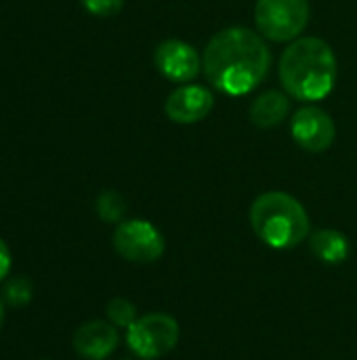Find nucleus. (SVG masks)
Wrapping results in <instances>:
<instances>
[{
	"instance_id": "obj_12",
	"label": "nucleus",
	"mask_w": 357,
	"mask_h": 360,
	"mask_svg": "<svg viewBox=\"0 0 357 360\" xmlns=\"http://www.w3.org/2000/svg\"><path fill=\"white\" fill-rule=\"evenodd\" d=\"M309 249L320 262H324L328 266L343 264L351 253L347 236L332 228H322V230L314 232L309 238Z\"/></svg>"
},
{
	"instance_id": "obj_6",
	"label": "nucleus",
	"mask_w": 357,
	"mask_h": 360,
	"mask_svg": "<svg viewBox=\"0 0 357 360\" xmlns=\"http://www.w3.org/2000/svg\"><path fill=\"white\" fill-rule=\"evenodd\" d=\"M116 253L130 264H154L164 255L166 240L147 219H126L114 230Z\"/></svg>"
},
{
	"instance_id": "obj_14",
	"label": "nucleus",
	"mask_w": 357,
	"mask_h": 360,
	"mask_svg": "<svg viewBox=\"0 0 357 360\" xmlns=\"http://www.w3.org/2000/svg\"><path fill=\"white\" fill-rule=\"evenodd\" d=\"M95 207H97V215L105 224H120L122 217L126 215V200L120 192H114V190L101 192Z\"/></svg>"
},
{
	"instance_id": "obj_2",
	"label": "nucleus",
	"mask_w": 357,
	"mask_h": 360,
	"mask_svg": "<svg viewBox=\"0 0 357 360\" xmlns=\"http://www.w3.org/2000/svg\"><path fill=\"white\" fill-rule=\"evenodd\" d=\"M278 74L288 97L297 101H320L332 93L339 68L335 51L326 40L303 36L286 46Z\"/></svg>"
},
{
	"instance_id": "obj_19",
	"label": "nucleus",
	"mask_w": 357,
	"mask_h": 360,
	"mask_svg": "<svg viewBox=\"0 0 357 360\" xmlns=\"http://www.w3.org/2000/svg\"><path fill=\"white\" fill-rule=\"evenodd\" d=\"M122 360H128V359H122Z\"/></svg>"
},
{
	"instance_id": "obj_13",
	"label": "nucleus",
	"mask_w": 357,
	"mask_h": 360,
	"mask_svg": "<svg viewBox=\"0 0 357 360\" xmlns=\"http://www.w3.org/2000/svg\"><path fill=\"white\" fill-rule=\"evenodd\" d=\"M2 302L11 308H23L32 302L34 285L27 276H11L2 283Z\"/></svg>"
},
{
	"instance_id": "obj_18",
	"label": "nucleus",
	"mask_w": 357,
	"mask_h": 360,
	"mask_svg": "<svg viewBox=\"0 0 357 360\" xmlns=\"http://www.w3.org/2000/svg\"><path fill=\"white\" fill-rule=\"evenodd\" d=\"M4 319H6V312H4V302H2V297H0V331H2V327H4Z\"/></svg>"
},
{
	"instance_id": "obj_1",
	"label": "nucleus",
	"mask_w": 357,
	"mask_h": 360,
	"mask_svg": "<svg viewBox=\"0 0 357 360\" xmlns=\"http://www.w3.org/2000/svg\"><path fill=\"white\" fill-rule=\"evenodd\" d=\"M271 51L265 38L248 27H225L217 32L202 55V72L217 91L246 95L267 78Z\"/></svg>"
},
{
	"instance_id": "obj_7",
	"label": "nucleus",
	"mask_w": 357,
	"mask_h": 360,
	"mask_svg": "<svg viewBox=\"0 0 357 360\" xmlns=\"http://www.w3.org/2000/svg\"><path fill=\"white\" fill-rule=\"evenodd\" d=\"M290 135L301 150L322 154L335 143L337 124L326 110L318 105H303L290 118Z\"/></svg>"
},
{
	"instance_id": "obj_9",
	"label": "nucleus",
	"mask_w": 357,
	"mask_h": 360,
	"mask_svg": "<svg viewBox=\"0 0 357 360\" xmlns=\"http://www.w3.org/2000/svg\"><path fill=\"white\" fill-rule=\"evenodd\" d=\"M215 108V95L200 84H181L164 101V114L177 124L202 122Z\"/></svg>"
},
{
	"instance_id": "obj_5",
	"label": "nucleus",
	"mask_w": 357,
	"mask_h": 360,
	"mask_svg": "<svg viewBox=\"0 0 357 360\" xmlns=\"http://www.w3.org/2000/svg\"><path fill=\"white\" fill-rule=\"evenodd\" d=\"M179 335V323L170 314L151 312L139 316L126 329V344L137 359L158 360L175 350Z\"/></svg>"
},
{
	"instance_id": "obj_15",
	"label": "nucleus",
	"mask_w": 357,
	"mask_h": 360,
	"mask_svg": "<svg viewBox=\"0 0 357 360\" xmlns=\"http://www.w3.org/2000/svg\"><path fill=\"white\" fill-rule=\"evenodd\" d=\"M105 314H107V321L118 329H128L139 319L137 306L126 297H112L105 306Z\"/></svg>"
},
{
	"instance_id": "obj_17",
	"label": "nucleus",
	"mask_w": 357,
	"mask_h": 360,
	"mask_svg": "<svg viewBox=\"0 0 357 360\" xmlns=\"http://www.w3.org/2000/svg\"><path fill=\"white\" fill-rule=\"evenodd\" d=\"M11 264H13L11 249H8V245L0 238V283L8 278V274H11Z\"/></svg>"
},
{
	"instance_id": "obj_11",
	"label": "nucleus",
	"mask_w": 357,
	"mask_h": 360,
	"mask_svg": "<svg viewBox=\"0 0 357 360\" xmlns=\"http://www.w3.org/2000/svg\"><path fill=\"white\" fill-rule=\"evenodd\" d=\"M290 112V99L282 91H265L252 99L248 108L250 122L259 129H274L280 127Z\"/></svg>"
},
{
	"instance_id": "obj_4",
	"label": "nucleus",
	"mask_w": 357,
	"mask_h": 360,
	"mask_svg": "<svg viewBox=\"0 0 357 360\" xmlns=\"http://www.w3.org/2000/svg\"><path fill=\"white\" fill-rule=\"evenodd\" d=\"M257 32L271 42H292L301 38L309 23L307 0H257Z\"/></svg>"
},
{
	"instance_id": "obj_16",
	"label": "nucleus",
	"mask_w": 357,
	"mask_h": 360,
	"mask_svg": "<svg viewBox=\"0 0 357 360\" xmlns=\"http://www.w3.org/2000/svg\"><path fill=\"white\" fill-rule=\"evenodd\" d=\"M80 2L95 17H114L124 6V0H80Z\"/></svg>"
},
{
	"instance_id": "obj_10",
	"label": "nucleus",
	"mask_w": 357,
	"mask_h": 360,
	"mask_svg": "<svg viewBox=\"0 0 357 360\" xmlns=\"http://www.w3.org/2000/svg\"><path fill=\"white\" fill-rule=\"evenodd\" d=\"M120 344L118 327L109 321H88L74 331L72 346L76 354L84 360L109 359Z\"/></svg>"
},
{
	"instance_id": "obj_8",
	"label": "nucleus",
	"mask_w": 357,
	"mask_h": 360,
	"mask_svg": "<svg viewBox=\"0 0 357 360\" xmlns=\"http://www.w3.org/2000/svg\"><path fill=\"white\" fill-rule=\"evenodd\" d=\"M154 63L158 72L177 84H187L202 72V55L185 40H162L154 51Z\"/></svg>"
},
{
	"instance_id": "obj_3",
	"label": "nucleus",
	"mask_w": 357,
	"mask_h": 360,
	"mask_svg": "<svg viewBox=\"0 0 357 360\" xmlns=\"http://www.w3.org/2000/svg\"><path fill=\"white\" fill-rule=\"evenodd\" d=\"M250 228L271 249L284 251L301 245L309 234L305 207L288 192H263L250 205Z\"/></svg>"
}]
</instances>
